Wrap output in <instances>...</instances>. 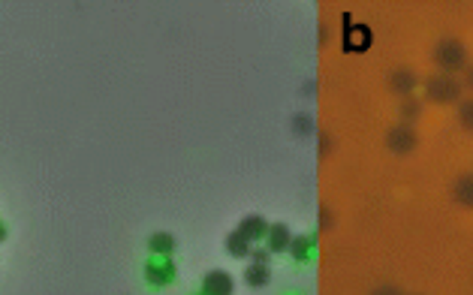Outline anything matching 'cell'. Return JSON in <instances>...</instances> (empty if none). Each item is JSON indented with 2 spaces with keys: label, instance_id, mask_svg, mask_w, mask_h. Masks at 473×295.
<instances>
[{
  "label": "cell",
  "instance_id": "cell-9",
  "mask_svg": "<svg viewBox=\"0 0 473 295\" xmlns=\"http://www.w3.org/2000/svg\"><path fill=\"white\" fill-rule=\"evenodd\" d=\"M452 199L461 208H473V172H464V175L455 178L452 184Z\"/></svg>",
  "mask_w": 473,
  "mask_h": 295
},
{
  "label": "cell",
  "instance_id": "cell-17",
  "mask_svg": "<svg viewBox=\"0 0 473 295\" xmlns=\"http://www.w3.org/2000/svg\"><path fill=\"white\" fill-rule=\"evenodd\" d=\"M371 295H404V289H398V286H392V283H383V286H377V289H371Z\"/></svg>",
  "mask_w": 473,
  "mask_h": 295
},
{
  "label": "cell",
  "instance_id": "cell-16",
  "mask_svg": "<svg viewBox=\"0 0 473 295\" xmlns=\"http://www.w3.org/2000/svg\"><path fill=\"white\" fill-rule=\"evenodd\" d=\"M335 226V214H329V208H322L320 211V232H329Z\"/></svg>",
  "mask_w": 473,
  "mask_h": 295
},
{
  "label": "cell",
  "instance_id": "cell-13",
  "mask_svg": "<svg viewBox=\"0 0 473 295\" xmlns=\"http://www.w3.org/2000/svg\"><path fill=\"white\" fill-rule=\"evenodd\" d=\"M458 120L467 133H473V97H464L458 102Z\"/></svg>",
  "mask_w": 473,
  "mask_h": 295
},
{
  "label": "cell",
  "instance_id": "cell-18",
  "mask_svg": "<svg viewBox=\"0 0 473 295\" xmlns=\"http://www.w3.org/2000/svg\"><path fill=\"white\" fill-rule=\"evenodd\" d=\"M332 148H335V142H332V138H329L326 133H322V136H320V154H322V157H329Z\"/></svg>",
  "mask_w": 473,
  "mask_h": 295
},
{
  "label": "cell",
  "instance_id": "cell-19",
  "mask_svg": "<svg viewBox=\"0 0 473 295\" xmlns=\"http://www.w3.org/2000/svg\"><path fill=\"white\" fill-rule=\"evenodd\" d=\"M250 259H253V262H259V265H268L271 253H268V250H253V253H250Z\"/></svg>",
  "mask_w": 473,
  "mask_h": 295
},
{
  "label": "cell",
  "instance_id": "cell-1",
  "mask_svg": "<svg viewBox=\"0 0 473 295\" xmlns=\"http://www.w3.org/2000/svg\"><path fill=\"white\" fill-rule=\"evenodd\" d=\"M422 91H425L428 102L449 106V102H461L464 84H461V79H455V75H449V73H437V75H431V79L422 82Z\"/></svg>",
  "mask_w": 473,
  "mask_h": 295
},
{
  "label": "cell",
  "instance_id": "cell-10",
  "mask_svg": "<svg viewBox=\"0 0 473 295\" xmlns=\"http://www.w3.org/2000/svg\"><path fill=\"white\" fill-rule=\"evenodd\" d=\"M271 280V271L268 265H259V262H250L248 268H244V283L253 286V289H259V286H266Z\"/></svg>",
  "mask_w": 473,
  "mask_h": 295
},
{
  "label": "cell",
  "instance_id": "cell-22",
  "mask_svg": "<svg viewBox=\"0 0 473 295\" xmlns=\"http://www.w3.org/2000/svg\"><path fill=\"white\" fill-rule=\"evenodd\" d=\"M199 295H203V292H199Z\"/></svg>",
  "mask_w": 473,
  "mask_h": 295
},
{
  "label": "cell",
  "instance_id": "cell-4",
  "mask_svg": "<svg viewBox=\"0 0 473 295\" xmlns=\"http://www.w3.org/2000/svg\"><path fill=\"white\" fill-rule=\"evenodd\" d=\"M232 286H235L232 277L221 268H214L203 277V295H232Z\"/></svg>",
  "mask_w": 473,
  "mask_h": 295
},
{
  "label": "cell",
  "instance_id": "cell-5",
  "mask_svg": "<svg viewBox=\"0 0 473 295\" xmlns=\"http://www.w3.org/2000/svg\"><path fill=\"white\" fill-rule=\"evenodd\" d=\"M416 84H419L416 73L413 69H407V66H398V69H392L389 73V88L395 93H401V97H410V93L416 91Z\"/></svg>",
  "mask_w": 473,
  "mask_h": 295
},
{
  "label": "cell",
  "instance_id": "cell-6",
  "mask_svg": "<svg viewBox=\"0 0 473 295\" xmlns=\"http://www.w3.org/2000/svg\"><path fill=\"white\" fill-rule=\"evenodd\" d=\"M268 220L262 214H248L244 220L239 223V235H244L253 244V241H259V238H266L268 235Z\"/></svg>",
  "mask_w": 473,
  "mask_h": 295
},
{
  "label": "cell",
  "instance_id": "cell-11",
  "mask_svg": "<svg viewBox=\"0 0 473 295\" xmlns=\"http://www.w3.org/2000/svg\"><path fill=\"white\" fill-rule=\"evenodd\" d=\"M148 250L157 256H169L175 250V238L169 235V232H154L151 238H148Z\"/></svg>",
  "mask_w": 473,
  "mask_h": 295
},
{
  "label": "cell",
  "instance_id": "cell-8",
  "mask_svg": "<svg viewBox=\"0 0 473 295\" xmlns=\"http://www.w3.org/2000/svg\"><path fill=\"white\" fill-rule=\"evenodd\" d=\"M172 277H175V265L169 262V259H163V262H148L145 265V280L154 283V286L172 283Z\"/></svg>",
  "mask_w": 473,
  "mask_h": 295
},
{
  "label": "cell",
  "instance_id": "cell-20",
  "mask_svg": "<svg viewBox=\"0 0 473 295\" xmlns=\"http://www.w3.org/2000/svg\"><path fill=\"white\" fill-rule=\"evenodd\" d=\"M461 84L467 91H473V64H467V69H464V79H461Z\"/></svg>",
  "mask_w": 473,
  "mask_h": 295
},
{
  "label": "cell",
  "instance_id": "cell-21",
  "mask_svg": "<svg viewBox=\"0 0 473 295\" xmlns=\"http://www.w3.org/2000/svg\"><path fill=\"white\" fill-rule=\"evenodd\" d=\"M6 238V226H3V220H0V241Z\"/></svg>",
  "mask_w": 473,
  "mask_h": 295
},
{
  "label": "cell",
  "instance_id": "cell-3",
  "mask_svg": "<svg viewBox=\"0 0 473 295\" xmlns=\"http://www.w3.org/2000/svg\"><path fill=\"white\" fill-rule=\"evenodd\" d=\"M416 145H419V136H416V129L410 127V124H395L386 133V148L392 154H398V157H407V154H413L416 151Z\"/></svg>",
  "mask_w": 473,
  "mask_h": 295
},
{
  "label": "cell",
  "instance_id": "cell-12",
  "mask_svg": "<svg viewBox=\"0 0 473 295\" xmlns=\"http://www.w3.org/2000/svg\"><path fill=\"white\" fill-rule=\"evenodd\" d=\"M226 253L235 256V259H244V256H250V253H253V247H250V241L244 238V235H239V232H232V235H226Z\"/></svg>",
  "mask_w": 473,
  "mask_h": 295
},
{
  "label": "cell",
  "instance_id": "cell-2",
  "mask_svg": "<svg viewBox=\"0 0 473 295\" xmlns=\"http://www.w3.org/2000/svg\"><path fill=\"white\" fill-rule=\"evenodd\" d=\"M434 64L440 66V73L455 75L458 69H467V48H464L461 39L446 37L434 46Z\"/></svg>",
  "mask_w": 473,
  "mask_h": 295
},
{
  "label": "cell",
  "instance_id": "cell-15",
  "mask_svg": "<svg viewBox=\"0 0 473 295\" xmlns=\"http://www.w3.org/2000/svg\"><path fill=\"white\" fill-rule=\"evenodd\" d=\"M401 118H404V124H410L413 118H419V111H422V102H419L416 97H404V102H401Z\"/></svg>",
  "mask_w": 473,
  "mask_h": 295
},
{
  "label": "cell",
  "instance_id": "cell-7",
  "mask_svg": "<svg viewBox=\"0 0 473 295\" xmlns=\"http://www.w3.org/2000/svg\"><path fill=\"white\" fill-rule=\"evenodd\" d=\"M266 250L268 253H284V250H290V244H293V235H290V229L284 226V223H271V229H268V235H266Z\"/></svg>",
  "mask_w": 473,
  "mask_h": 295
},
{
  "label": "cell",
  "instance_id": "cell-14",
  "mask_svg": "<svg viewBox=\"0 0 473 295\" xmlns=\"http://www.w3.org/2000/svg\"><path fill=\"white\" fill-rule=\"evenodd\" d=\"M311 247H313V238H308V235H302V238H293V244H290V253H293V259H308V253H311Z\"/></svg>",
  "mask_w": 473,
  "mask_h": 295
}]
</instances>
